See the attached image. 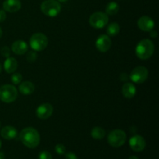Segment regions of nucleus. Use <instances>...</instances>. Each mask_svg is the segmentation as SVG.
<instances>
[{
  "mask_svg": "<svg viewBox=\"0 0 159 159\" xmlns=\"http://www.w3.org/2000/svg\"><path fill=\"white\" fill-rule=\"evenodd\" d=\"M1 147H2V141L1 140H0V148H1Z\"/></svg>",
  "mask_w": 159,
  "mask_h": 159,
  "instance_id": "36",
  "label": "nucleus"
},
{
  "mask_svg": "<svg viewBox=\"0 0 159 159\" xmlns=\"http://www.w3.org/2000/svg\"><path fill=\"white\" fill-rule=\"evenodd\" d=\"M127 79H128V76H127L125 73H123V74L121 75V81H126Z\"/></svg>",
  "mask_w": 159,
  "mask_h": 159,
  "instance_id": "30",
  "label": "nucleus"
},
{
  "mask_svg": "<svg viewBox=\"0 0 159 159\" xmlns=\"http://www.w3.org/2000/svg\"><path fill=\"white\" fill-rule=\"evenodd\" d=\"M2 7L6 12H16L21 9V2L20 0H5Z\"/></svg>",
  "mask_w": 159,
  "mask_h": 159,
  "instance_id": "13",
  "label": "nucleus"
},
{
  "mask_svg": "<svg viewBox=\"0 0 159 159\" xmlns=\"http://www.w3.org/2000/svg\"><path fill=\"white\" fill-rule=\"evenodd\" d=\"M38 158L39 159H53L51 154L48 151H43L40 152Z\"/></svg>",
  "mask_w": 159,
  "mask_h": 159,
  "instance_id": "25",
  "label": "nucleus"
},
{
  "mask_svg": "<svg viewBox=\"0 0 159 159\" xmlns=\"http://www.w3.org/2000/svg\"><path fill=\"white\" fill-rule=\"evenodd\" d=\"M0 52H1V54L3 56V57H6V58L9 57H10V49H9L8 47L5 46V47H2V48H1V51H0Z\"/></svg>",
  "mask_w": 159,
  "mask_h": 159,
  "instance_id": "26",
  "label": "nucleus"
},
{
  "mask_svg": "<svg viewBox=\"0 0 159 159\" xmlns=\"http://www.w3.org/2000/svg\"><path fill=\"white\" fill-rule=\"evenodd\" d=\"M111 39L108 35L102 34L97 38L96 41V47L100 52H107L111 48Z\"/></svg>",
  "mask_w": 159,
  "mask_h": 159,
  "instance_id": "11",
  "label": "nucleus"
},
{
  "mask_svg": "<svg viewBox=\"0 0 159 159\" xmlns=\"http://www.w3.org/2000/svg\"><path fill=\"white\" fill-rule=\"evenodd\" d=\"M48 45V39L45 34L42 33H36L31 36L30 39V46L34 51H43Z\"/></svg>",
  "mask_w": 159,
  "mask_h": 159,
  "instance_id": "6",
  "label": "nucleus"
},
{
  "mask_svg": "<svg viewBox=\"0 0 159 159\" xmlns=\"http://www.w3.org/2000/svg\"><path fill=\"white\" fill-rule=\"evenodd\" d=\"M109 22L108 15L105 12H96L92 14L89 20V23L96 29H102L107 25Z\"/></svg>",
  "mask_w": 159,
  "mask_h": 159,
  "instance_id": "7",
  "label": "nucleus"
},
{
  "mask_svg": "<svg viewBox=\"0 0 159 159\" xmlns=\"http://www.w3.org/2000/svg\"><path fill=\"white\" fill-rule=\"evenodd\" d=\"M65 159H79L77 155L73 152H68L65 155Z\"/></svg>",
  "mask_w": 159,
  "mask_h": 159,
  "instance_id": "27",
  "label": "nucleus"
},
{
  "mask_svg": "<svg viewBox=\"0 0 159 159\" xmlns=\"http://www.w3.org/2000/svg\"><path fill=\"white\" fill-rule=\"evenodd\" d=\"M106 131L102 127H95L91 130L92 138L96 140H101L105 137Z\"/></svg>",
  "mask_w": 159,
  "mask_h": 159,
  "instance_id": "19",
  "label": "nucleus"
},
{
  "mask_svg": "<svg viewBox=\"0 0 159 159\" xmlns=\"http://www.w3.org/2000/svg\"><path fill=\"white\" fill-rule=\"evenodd\" d=\"M119 9L120 6L117 3L115 2H110L107 4V7H106V13L110 16L115 15V14L117 13Z\"/></svg>",
  "mask_w": 159,
  "mask_h": 159,
  "instance_id": "21",
  "label": "nucleus"
},
{
  "mask_svg": "<svg viewBox=\"0 0 159 159\" xmlns=\"http://www.w3.org/2000/svg\"><path fill=\"white\" fill-rule=\"evenodd\" d=\"M148 76V70L144 66H138L132 70L130 75V80L136 84L145 82Z\"/></svg>",
  "mask_w": 159,
  "mask_h": 159,
  "instance_id": "8",
  "label": "nucleus"
},
{
  "mask_svg": "<svg viewBox=\"0 0 159 159\" xmlns=\"http://www.w3.org/2000/svg\"><path fill=\"white\" fill-rule=\"evenodd\" d=\"M18 96V92L14 85L6 84L0 87V100L6 103L14 102Z\"/></svg>",
  "mask_w": 159,
  "mask_h": 159,
  "instance_id": "4",
  "label": "nucleus"
},
{
  "mask_svg": "<svg viewBox=\"0 0 159 159\" xmlns=\"http://www.w3.org/2000/svg\"><path fill=\"white\" fill-rule=\"evenodd\" d=\"M12 51L17 55H23L28 51V44L24 40H16L12 44Z\"/></svg>",
  "mask_w": 159,
  "mask_h": 159,
  "instance_id": "14",
  "label": "nucleus"
},
{
  "mask_svg": "<svg viewBox=\"0 0 159 159\" xmlns=\"http://www.w3.org/2000/svg\"><path fill=\"white\" fill-rule=\"evenodd\" d=\"M128 159H139V158H138L137 156H135V155H132V156H130Z\"/></svg>",
  "mask_w": 159,
  "mask_h": 159,
  "instance_id": "32",
  "label": "nucleus"
},
{
  "mask_svg": "<svg viewBox=\"0 0 159 159\" xmlns=\"http://www.w3.org/2000/svg\"><path fill=\"white\" fill-rule=\"evenodd\" d=\"M19 90H20V93L23 95H30L35 90V85L31 82L26 81V82H23L20 84Z\"/></svg>",
  "mask_w": 159,
  "mask_h": 159,
  "instance_id": "18",
  "label": "nucleus"
},
{
  "mask_svg": "<svg viewBox=\"0 0 159 159\" xmlns=\"http://www.w3.org/2000/svg\"><path fill=\"white\" fill-rule=\"evenodd\" d=\"M150 36L152 37H153V38H155V37H157V36H158V33H157V31L152 30L150 31Z\"/></svg>",
  "mask_w": 159,
  "mask_h": 159,
  "instance_id": "29",
  "label": "nucleus"
},
{
  "mask_svg": "<svg viewBox=\"0 0 159 159\" xmlns=\"http://www.w3.org/2000/svg\"><path fill=\"white\" fill-rule=\"evenodd\" d=\"M120 30V27L117 23H115V22L111 23L110 24H109L108 27H107V35L110 37H115L119 34Z\"/></svg>",
  "mask_w": 159,
  "mask_h": 159,
  "instance_id": "20",
  "label": "nucleus"
},
{
  "mask_svg": "<svg viewBox=\"0 0 159 159\" xmlns=\"http://www.w3.org/2000/svg\"><path fill=\"white\" fill-rule=\"evenodd\" d=\"M0 126H1V123H0Z\"/></svg>",
  "mask_w": 159,
  "mask_h": 159,
  "instance_id": "37",
  "label": "nucleus"
},
{
  "mask_svg": "<svg viewBox=\"0 0 159 159\" xmlns=\"http://www.w3.org/2000/svg\"><path fill=\"white\" fill-rule=\"evenodd\" d=\"M127 141V134L125 132L120 129L113 130L107 137L109 144L113 148H120L124 145Z\"/></svg>",
  "mask_w": 159,
  "mask_h": 159,
  "instance_id": "5",
  "label": "nucleus"
},
{
  "mask_svg": "<svg viewBox=\"0 0 159 159\" xmlns=\"http://www.w3.org/2000/svg\"><path fill=\"white\" fill-rule=\"evenodd\" d=\"M57 2H65L68 1V0H57Z\"/></svg>",
  "mask_w": 159,
  "mask_h": 159,
  "instance_id": "34",
  "label": "nucleus"
},
{
  "mask_svg": "<svg viewBox=\"0 0 159 159\" xmlns=\"http://www.w3.org/2000/svg\"><path fill=\"white\" fill-rule=\"evenodd\" d=\"M1 71H2V65L1 64H0V73H1Z\"/></svg>",
  "mask_w": 159,
  "mask_h": 159,
  "instance_id": "35",
  "label": "nucleus"
},
{
  "mask_svg": "<svg viewBox=\"0 0 159 159\" xmlns=\"http://www.w3.org/2000/svg\"><path fill=\"white\" fill-rule=\"evenodd\" d=\"M20 139L26 147L29 148H35L39 145L40 137L38 131L34 127H26L23 129L20 134Z\"/></svg>",
  "mask_w": 159,
  "mask_h": 159,
  "instance_id": "1",
  "label": "nucleus"
},
{
  "mask_svg": "<svg viewBox=\"0 0 159 159\" xmlns=\"http://www.w3.org/2000/svg\"><path fill=\"white\" fill-rule=\"evenodd\" d=\"M55 152L58 155H64V154H65V152H66V148H65V146L64 144H57L55 146Z\"/></svg>",
  "mask_w": 159,
  "mask_h": 159,
  "instance_id": "24",
  "label": "nucleus"
},
{
  "mask_svg": "<svg viewBox=\"0 0 159 159\" xmlns=\"http://www.w3.org/2000/svg\"><path fill=\"white\" fill-rule=\"evenodd\" d=\"M53 110L54 109H53L52 106L50 103L45 102L37 107V110H36V114L39 119L47 120L52 115Z\"/></svg>",
  "mask_w": 159,
  "mask_h": 159,
  "instance_id": "10",
  "label": "nucleus"
},
{
  "mask_svg": "<svg viewBox=\"0 0 159 159\" xmlns=\"http://www.w3.org/2000/svg\"><path fill=\"white\" fill-rule=\"evenodd\" d=\"M138 26L140 30L144 32H150L155 28V21L151 17L144 16L138 21Z\"/></svg>",
  "mask_w": 159,
  "mask_h": 159,
  "instance_id": "12",
  "label": "nucleus"
},
{
  "mask_svg": "<svg viewBox=\"0 0 159 159\" xmlns=\"http://www.w3.org/2000/svg\"><path fill=\"white\" fill-rule=\"evenodd\" d=\"M130 147L134 152H142L146 147V141L143 137L141 135H134L131 137L129 141Z\"/></svg>",
  "mask_w": 159,
  "mask_h": 159,
  "instance_id": "9",
  "label": "nucleus"
},
{
  "mask_svg": "<svg viewBox=\"0 0 159 159\" xmlns=\"http://www.w3.org/2000/svg\"><path fill=\"white\" fill-rule=\"evenodd\" d=\"M0 159H5V155L2 152H0Z\"/></svg>",
  "mask_w": 159,
  "mask_h": 159,
  "instance_id": "31",
  "label": "nucleus"
},
{
  "mask_svg": "<svg viewBox=\"0 0 159 159\" xmlns=\"http://www.w3.org/2000/svg\"><path fill=\"white\" fill-rule=\"evenodd\" d=\"M137 89L133 83L126 82L122 87V93L127 99H132L136 95Z\"/></svg>",
  "mask_w": 159,
  "mask_h": 159,
  "instance_id": "16",
  "label": "nucleus"
},
{
  "mask_svg": "<svg viewBox=\"0 0 159 159\" xmlns=\"http://www.w3.org/2000/svg\"><path fill=\"white\" fill-rule=\"evenodd\" d=\"M11 79H12V82L14 85H19L21 83L22 80H23V76L20 73L13 72Z\"/></svg>",
  "mask_w": 159,
  "mask_h": 159,
  "instance_id": "22",
  "label": "nucleus"
},
{
  "mask_svg": "<svg viewBox=\"0 0 159 159\" xmlns=\"http://www.w3.org/2000/svg\"><path fill=\"white\" fill-rule=\"evenodd\" d=\"M6 19V12L2 9H0V23L4 21Z\"/></svg>",
  "mask_w": 159,
  "mask_h": 159,
  "instance_id": "28",
  "label": "nucleus"
},
{
  "mask_svg": "<svg viewBox=\"0 0 159 159\" xmlns=\"http://www.w3.org/2000/svg\"><path fill=\"white\" fill-rule=\"evenodd\" d=\"M17 67H18V62L14 57H9L5 61L4 69L9 74L15 72L17 69Z\"/></svg>",
  "mask_w": 159,
  "mask_h": 159,
  "instance_id": "17",
  "label": "nucleus"
},
{
  "mask_svg": "<svg viewBox=\"0 0 159 159\" xmlns=\"http://www.w3.org/2000/svg\"><path fill=\"white\" fill-rule=\"evenodd\" d=\"M1 136L6 140H13L17 136V130L12 126H6L2 129Z\"/></svg>",
  "mask_w": 159,
  "mask_h": 159,
  "instance_id": "15",
  "label": "nucleus"
},
{
  "mask_svg": "<svg viewBox=\"0 0 159 159\" xmlns=\"http://www.w3.org/2000/svg\"><path fill=\"white\" fill-rule=\"evenodd\" d=\"M155 51V45L153 42L149 39L141 40L138 43L135 49V53L138 58L141 60H147L150 58Z\"/></svg>",
  "mask_w": 159,
  "mask_h": 159,
  "instance_id": "2",
  "label": "nucleus"
},
{
  "mask_svg": "<svg viewBox=\"0 0 159 159\" xmlns=\"http://www.w3.org/2000/svg\"><path fill=\"white\" fill-rule=\"evenodd\" d=\"M26 59L30 63L35 62L37 59V54L36 51H30L27 54V55H26Z\"/></svg>",
  "mask_w": 159,
  "mask_h": 159,
  "instance_id": "23",
  "label": "nucleus"
},
{
  "mask_svg": "<svg viewBox=\"0 0 159 159\" xmlns=\"http://www.w3.org/2000/svg\"><path fill=\"white\" fill-rule=\"evenodd\" d=\"M2 28L0 27V38L2 37Z\"/></svg>",
  "mask_w": 159,
  "mask_h": 159,
  "instance_id": "33",
  "label": "nucleus"
},
{
  "mask_svg": "<svg viewBox=\"0 0 159 159\" xmlns=\"http://www.w3.org/2000/svg\"><path fill=\"white\" fill-rule=\"evenodd\" d=\"M61 6L57 0H45L40 5V10L49 17H55L60 13Z\"/></svg>",
  "mask_w": 159,
  "mask_h": 159,
  "instance_id": "3",
  "label": "nucleus"
}]
</instances>
